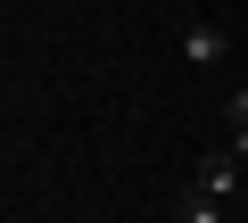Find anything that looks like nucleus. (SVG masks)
Here are the masks:
<instances>
[{
    "label": "nucleus",
    "mask_w": 248,
    "mask_h": 223,
    "mask_svg": "<svg viewBox=\"0 0 248 223\" xmlns=\"http://www.w3.org/2000/svg\"><path fill=\"white\" fill-rule=\"evenodd\" d=\"M199 190H215V198H232V190H248V165H240L232 149H207V157H199Z\"/></svg>",
    "instance_id": "f257e3e1"
},
{
    "label": "nucleus",
    "mask_w": 248,
    "mask_h": 223,
    "mask_svg": "<svg viewBox=\"0 0 248 223\" xmlns=\"http://www.w3.org/2000/svg\"><path fill=\"white\" fill-rule=\"evenodd\" d=\"M223 50H232V42H223L207 17H190V25H182V58H190V66H223Z\"/></svg>",
    "instance_id": "f03ea898"
},
{
    "label": "nucleus",
    "mask_w": 248,
    "mask_h": 223,
    "mask_svg": "<svg viewBox=\"0 0 248 223\" xmlns=\"http://www.w3.org/2000/svg\"><path fill=\"white\" fill-rule=\"evenodd\" d=\"M182 223H223V207H215V190H199V182H190V198H182Z\"/></svg>",
    "instance_id": "7ed1b4c3"
},
{
    "label": "nucleus",
    "mask_w": 248,
    "mask_h": 223,
    "mask_svg": "<svg viewBox=\"0 0 248 223\" xmlns=\"http://www.w3.org/2000/svg\"><path fill=\"white\" fill-rule=\"evenodd\" d=\"M223 124H232V133H248V91H232V107H223Z\"/></svg>",
    "instance_id": "20e7f679"
}]
</instances>
